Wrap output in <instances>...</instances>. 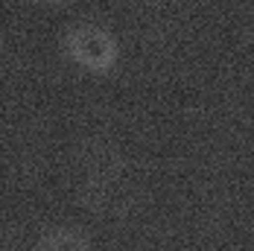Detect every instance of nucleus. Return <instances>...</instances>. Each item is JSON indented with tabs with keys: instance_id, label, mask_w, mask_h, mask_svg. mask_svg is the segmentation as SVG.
<instances>
[{
	"instance_id": "f257e3e1",
	"label": "nucleus",
	"mask_w": 254,
	"mask_h": 251,
	"mask_svg": "<svg viewBox=\"0 0 254 251\" xmlns=\"http://www.w3.org/2000/svg\"><path fill=\"white\" fill-rule=\"evenodd\" d=\"M62 50L73 64L91 70V73L111 70L117 64V56H120L114 35L94 21H79V24L67 26L62 35Z\"/></svg>"
},
{
	"instance_id": "f03ea898",
	"label": "nucleus",
	"mask_w": 254,
	"mask_h": 251,
	"mask_svg": "<svg viewBox=\"0 0 254 251\" xmlns=\"http://www.w3.org/2000/svg\"><path fill=\"white\" fill-rule=\"evenodd\" d=\"M38 251H94L91 240L85 231L73 225H56L41 234L38 240Z\"/></svg>"
}]
</instances>
